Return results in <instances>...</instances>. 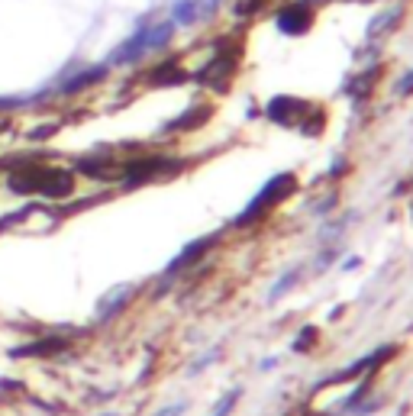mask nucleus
<instances>
[{
	"label": "nucleus",
	"mask_w": 413,
	"mask_h": 416,
	"mask_svg": "<svg viewBox=\"0 0 413 416\" xmlns=\"http://www.w3.org/2000/svg\"><path fill=\"white\" fill-rule=\"evenodd\" d=\"M10 188H13L16 194L65 197V194H71L75 181H71L68 171H58V168H26V171L10 178Z\"/></svg>",
	"instance_id": "nucleus-1"
},
{
	"label": "nucleus",
	"mask_w": 413,
	"mask_h": 416,
	"mask_svg": "<svg viewBox=\"0 0 413 416\" xmlns=\"http://www.w3.org/2000/svg\"><path fill=\"white\" fill-rule=\"evenodd\" d=\"M168 36H171V23H161V26H152V30L136 32L130 42H123V46L113 52V61L116 65H130V61L142 59V55L152 52V49H161L165 42H168Z\"/></svg>",
	"instance_id": "nucleus-2"
},
{
	"label": "nucleus",
	"mask_w": 413,
	"mask_h": 416,
	"mask_svg": "<svg viewBox=\"0 0 413 416\" xmlns=\"http://www.w3.org/2000/svg\"><path fill=\"white\" fill-rule=\"evenodd\" d=\"M294 188H297V181H294V174H278V178H271V181L265 184V190H261V194L255 197L252 204L245 207V213H242V220H239V223L259 220V213H265L268 207H275L278 200H284V197L291 194Z\"/></svg>",
	"instance_id": "nucleus-3"
},
{
	"label": "nucleus",
	"mask_w": 413,
	"mask_h": 416,
	"mask_svg": "<svg viewBox=\"0 0 413 416\" xmlns=\"http://www.w3.org/2000/svg\"><path fill=\"white\" fill-rule=\"evenodd\" d=\"M310 20H314V16L307 13L304 7H291V10H284L281 16H278V26H281L284 32H304L307 26H310Z\"/></svg>",
	"instance_id": "nucleus-4"
},
{
	"label": "nucleus",
	"mask_w": 413,
	"mask_h": 416,
	"mask_svg": "<svg viewBox=\"0 0 413 416\" xmlns=\"http://www.w3.org/2000/svg\"><path fill=\"white\" fill-rule=\"evenodd\" d=\"M100 78H104V68H87V71H81L78 78H71V81L61 84V94H75V91H81V87H87V84L100 81Z\"/></svg>",
	"instance_id": "nucleus-5"
},
{
	"label": "nucleus",
	"mask_w": 413,
	"mask_h": 416,
	"mask_svg": "<svg viewBox=\"0 0 413 416\" xmlns=\"http://www.w3.org/2000/svg\"><path fill=\"white\" fill-rule=\"evenodd\" d=\"M126 297H130V284H123V288H113L107 297H104V300L97 303V313H100V317H110V313H113L116 307L126 300Z\"/></svg>",
	"instance_id": "nucleus-6"
},
{
	"label": "nucleus",
	"mask_w": 413,
	"mask_h": 416,
	"mask_svg": "<svg viewBox=\"0 0 413 416\" xmlns=\"http://www.w3.org/2000/svg\"><path fill=\"white\" fill-rule=\"evenodd\" d=\"M55 348H61V342L58 339H46V342H32V348H13L10 355H20V358H26V355H46V352H55Z\"/></svg>",
	"instance_id": "nucleus-7"
},
{
	"label": "nucleus",
	"mask_w": 413,
	"mask_h": 416,
	"mask_svg": "<svg viewBox=\"0 0 413 416\" xmlns=\"http://www.w3.org/2000/svg\"><path fill=\"white\" fill-rule=\"evenodd\" d=\"M236 400H239V391L226 393V397H223V403H220V407H216V410H214V416H226V413H230V410H233V407H236Z\"/></svg>",
	"instance_id": "nucleus-8"
},
{
	"label": "nucleus",
	"mask_w": 413,
	"mask_h": 416,
	"mask_svg": "<svg viewBox=\"0 0 413 416\" xmlns=\"http://www.w3.org/2000/svg\"><path fill=\"white\" fill-rule=\"evenodd\" d=\"M184 410V403H175V407H168V410H161V413H155V416H178Z\"/></svg>",
	"instance_id": "nucleus-9"
}]
</instances>
